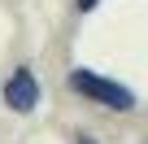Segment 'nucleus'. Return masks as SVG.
I'll use <instances>...</instances> for the list:
<instances>
[{
	"mask_svg": "<svg viewBox=\"0 0 148 144\" xmlns=\"http://www.w3.org/2000/svg\"><path fill=\"white\" fill-rule=\"evenodd\" d=\"M5 105L13 114H31L39 105V83H35V74H31L26 65H18L13 74L5 79Z\"/></svg>",
	"mask_w": 148,
	"mask_h": 144,
	"instance_id": "obj_2",
	"label": "nucleus"
},
{
	"mask_svg": "<svg viewBox=\"0 0 148 144\" xmlns=\"http://www.w3.org/2000/svg\"><path fill=\"white\" fill-rule=\"evenodd\" d=\"M79 144H92V135H79Z\"/></svg>",
	"mask_w": 148,
	"mask_h": 144,
	"instance_id": "obj_4",
	"label": "nucleus"
},
{
	"mask_svg": "<svg viewBox=\"0 0 148 144\" xmlns=\"http://www.w3.org/2000/svg\"><path fill=\"white\" fill-rule=\"evenodd\" d=\"M74 5H79V9H83V13H92V9H96V5H100V0H74Z\"/></svg>",
	"mask_w": 148,
	"mask_h": 144,
	"instance_id": "obj_3",
	"label": "nucleus"
},
{
	"mask_svg": "<svg viewBox=\"0 0 148 144\" xmlns=\"http://www.w3.org/2000/svg\"><path fill=\"white\" fill-rule=\"evenodd\" d=\"M70 88L79 92V96H87L92 105H105V109H113V114H131V109H135V92H131L126 83H118V79H105V74H96V70H87V65L70 70Z\"/></svg>",
	"mask_w": 148,
	"mask_h": 144,
	"instance_id": "obj_1",
	"label": "nucleus"
}]
</instances>
